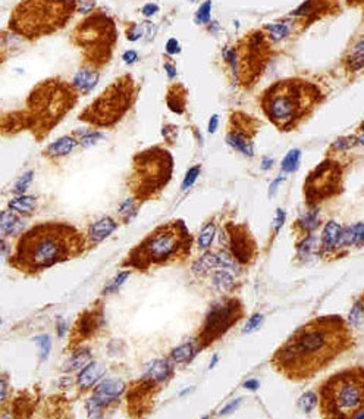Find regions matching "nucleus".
Wrapping results in <instances>:
<instances>
[{
  "mask_svg": "<svg viewBox=\"0 0 364 419\" xmlns=\"http://www.w3.org/2000/svg\"><path fill=\"white\" fill-rule=\"evenodd\" d=\"M259 386H260V384H259V381H257V380H248V381H245V383H244V387H245V388H248V390H253V391H254V390H257V388H259Z\"/></svg>",
  "mask_w": 364,
  "mask_h": 419,
  "instance_id": "52",
  "label": "nucleus"
},
{
  "mask_svg": "<svg viewBox=\"0 0 364 419\" xmlns=\"http://www.w3.org/2000/svg\"><path fill=\"white\" fill-rule=\"evenodd\" d=\"M125 391V384L121 380H106L97 386L94 390V397H97L104 406L116 400Z\"/></svg>",
  "mask_w": 364,
  "mask_h": 419,
  "instance_id": "12",
  "label": "nucleus"
},
{
  "mask_svg": "<svg viewBox=\"0 0 364 419\" xmlns=\"http://www.w3.org/2000/svg\"><path fill=\"white\" fill-rule=\"evenodd\" d=\"M214 234H216V225L213 222H209L200 232L198 235V247L201 250H206L210 247V244L213 243V238H214Z\"/></svg>",
  "mask_w": 364,
  "mask_h": 419,
  "instance_id": "28",
  "label": "nucleus"
},
{
  "mask_svg": "<svg viewBox=\"0 0 364 419\" xmlns=\"http://www.w3.org/2000/svg\"><path fill=\"white\" fill-rule=\"evenodd\" d=\"M354 343L347 322L339 316L316 318L298 328L272 359L277 372L294 381L314 377Z\"/></svg>",
  "mask_w": 364,
  "mask_h": 419,
  "instance_id": "1",
  "label": "nucleus"
},
{
  "mask_svg": "<svg viewBox=\"0 0 364 419\" xmlns=\"http://www.w3.org/2000/svg\"><path fill=\"white\" fill-rule=\"evenodd\" d=\"M34 341L38 344L40 347V353H41V360H46L50 350H52V341L49 335H37L34 337Z\"/></svg>",
  "mask_w": 364,
  "mask_h": 419,
  "instance_id": "36",
  "label": "nucleus"
},
{
  "mask_svg": "<svg viewBox=\"0 0 364 419\" xmlns=\"http://www.w3.org/2000/svg\"><path fill=\"white\" fill-rule=\"evenodd\" d=\"M141 12H143L144 16H153L156 12H159V6L156 3H147V4L143 6Z\"/></svg>",
  "mask_w": 364,
  "mask_h": 419,
  "instance_id": "44",
  "label": "nucleus"
},
{
  "mask_svg": "<svg viewBox=\"0 0 364 419\" xmlns=\"http://www.w3.org/2000/svg\"><path fill=\"white\" fill-rule=\"evenodd\" d=\"M317 402H319L317 394L308 391V393H305V394H303V396L300 397V400H298V408H300L304 414H310V412L317 406Z\"/></svg>",
  "mask_w": 364,
  "mask_h": 419,
  "instance_id": "31",
  "label": "nucleus"
},
{
  "mask_svg": "<svg viewBox=\"0 0 364 419\" xmlns=\"http://www.w3.org/2000/svg\"><path fill=\"white\" fill-rule=\"evenodd\" d=\"M240 402H241V399H237V400H234L232 403H229L225 409H222V415H225V414H229L231 411H234V409H237L238 408V405H240Z\"/></svg>",
  "mask_w": 364,
  "mask_h": 419,
  "instance_id": "51",
  "label": "nucleus"
},
{
  "mask_svg": "<svg viewBox=\"0 0 364 419\" xmlns=\"http://www.w3.org/2000/svg\"><path fill=\"white\" fill-rule=\"evenodd\" d=\"M285 180V177H279V178H276L274 181H273V184L271 186V196H273L274 193H276V190H277V186H279V183L280 181H283Z\"/></svg>",
  "mask_w": 364,
  "mask_h": 419,
  "instance_id": "55",
  "label": "nucleus"
},
{
  "mask_svg": "<svg viewBox=\"0 0 364 419\" xmlns=\"http://www.w3.org/2000/svg\"><path fill=\"white\" fill-rule=\"evenodd\" d=\"M0 323H1V318H0Z\"/></svg>",
  "mask_w": 364,
  "mask_h": 419,
  "instance_id": "59",
  "label": "nucleus"
},
{
  "mask_svg": "<svg viewBox=\"0 0 364 419\" xmlns=\"http://www.w3.org/2000/svg\"><path fill=\"white\" fill-rule=\"evenodd\" d=\"M348 322H350L351 326H354V328H357V329L362 328V322H363V306H362V300H359V302L353 306V309H351V312H350V316H348Z\"/></svg>",
  "mask_w": 364,
  "mask_h": 419,
  "instance_id": "32",
  "label": "nucleus"
},
{
  "mask_svg": "<svg viewBox=\"0 0 364 419\" xmlns=\"http://www.w3.org/2000/svg\"><path fill=\"white\" fill-rule=\"evenodd\" d=\"M32 175H34V172H32V171L25 172V174H24V175H22V177L16 181L13 192H15L16 194H24V193L27 192V189L30 187L31 181H32Z\"/></svg>",
  "mask_w": 364,
  "mask_h": 419,
  "instance_id": "37",
  "label": "nucleus"
},
{
  "mask_svg": "<svg viewBox=\"0 0 364 419\" xmlns=\"http://www.w3.org/2000/svg\"><path fill=\"white\" fill-rule=\"evenodd\" d=\"M25 228V221L18 218L10 210H3L0 213V238L6 235H18Z\"/></svg>",
  "mask_w": 364,
  "mask_h": 419,
  "instance_id": "14",
  "label": "nucleus"
},
{
  "mask_svg": "<svg viewBox=\"0 0 364 419\" xmlns=\"http://www.w3.org/2000/svg\"><path fill=\"white\" fill-rule=\"evenodd\" d=\"M339 171L329 162L322 163L310 174L304 184V192L310 202H320L339 192Z\"/></svg>",
  "mask_w": 364,
  "mask_h": 419,
  "instance_id": "9",
  "label": "nucleus"
},
{
  "mask_svg": "<svg viewBox=\"0 0 364 419\" xmlns=\"http://www.w3.org/2000/svg\"><path fill=\"white\" fill-rule=\"evenodd\" d=\"M320 241H319V238H316L314 235H308L304 241H303V244L298 247V255L301 256V258H305V259H308V258H311L313 255H316L319 250H320Z\"/></svg>",
  "mask_w": 364,
  "mask_h": 419,
  "instance_id": "24",
  "label": "nucleus"
},
{
  "mask_svg": "<svg viewBox=\"0 0 364 419\" xmlns=\"http://www.w3.org/2000/svg\"><path fill=\"white\" fill-rule=\"evenodd\" d=\"M122 59L125 61V64H134L138 59V53L135 50H126L122 56Z\"/></svg>",
  "mask_w": 364,
  "mask_h": 419,
  "instance_id": "46",
  "label": "nucleus"
},
{
  "mask_svg": "<svg viewBox=\"0 0 364 419\" xmlns=\"http://www.w3.org/2000/svg\"><path fill=\"white\" fill-rule=\"evenodd\" d=\"M172 372V366L168 360L165 359H156L153 360L147 369H146V380L153 381V383H162L165 380H168V377Z\"/></svg>",
  "mask_w": 364,
  "mask_h": 419,
  "instance_id": "16",
  "label": "nucleus"
},
{
  "mask_svg": "<svg viewBox=\"0 0 364 419\" xmlns=\"http://www.w3.org/2000/svg\"><path fill=\"white\" fill-rule=\"evenodd\" d=\"M262 323H263V315H253V316L247 321V323H245V326H244V332H253V331L259 329Z\"/></svg>",
  "mask_w": 364,
  "mask_h": 419,
  "instance_id": "41",
  "label": "nucleus"
},
{
  "mask_svg": "<svg viewBox=\"0 0 364 419\" xmlns=\"http://www.w3.org/2000/svg\"><path fill=\"white\" fill-rule=\"evenodd\" d=\"M300 159H301V150H298V149L289 150L288 155L285 156V159L282 161V171L283 172L297 171L298 165H300Z\"/></svg>",
  "mask_w": 364,
  "mask_h": 419,
  "instance_id": "29",
  "label": "nucleus"
},
{
  "mask_svg": "<svg viewBox=\"0 0 364 419\" xmlns=\"http://www.w3.org/2000/svg\"><path fill=\"white\" fill-rule=\"evenodd\" d=\"M192 356H194V346H192V343H185V344L177 347L172 352L171 359L175 363H183V362H188Z\"/></svg>",
  "mask_w": 364,
  "mask_h": 419,
  "instance_id": "27",
  "label": "nucleus"
},
{
  "mask_svg": "<svg viewBox=\"0 0 364 419\" xmlns=\"http://www.w3.org/2000/svg\"><path fill=\"white\" fill-rule=\"evenodd\" d=\"M217 124H219V116H217V115H213V116L210 118V122H209V131H210V132H216Z\"/></svg>",
  "mask_w": 364,
  "mask_h": 419,
  "instance_id": "50",
  "label": "nucleus"
},
{
  "mask_svg": "<svg viewBox=\"0 0 364 419\" xmlns=\"http://www.w3.org/2000/svg\"><path fill=\"white\" fill-rule=\"evenodd\" d=\"M363 241V224L357 222L354 226H350L347 229L342 228L339 241L336 244V247H348V246H360Z\"/></svg>",
  "mask_w": 364,
  "mask_h": 419,
  "instance_id": "19",
  "label": "nucleus"
},
{
  "mask_svg": "<svg viewBox=\"0 0 364 419\" xmlns=\"http://www.w3.org/2000/svg\"><path fill=\"white\" fill-rule=\"evenodd\" d=\"M198 175H200V166L198 165L192 166L191 169H188V172H186V175H185V178L182 181V190H188L197 181Z\"/></svg>",
  "mask_w": 364,
  "mask_h": 419,
  "instance_id": "38",
  "label": "nucleus"
},
{
  "mask_svg": "<svg viewBox=\"0 0 364 419\" xmlns=\"http://www.w3.org/2000/svg\"><path fill=\"white\" fill-rule=\"evenodd\" d=\"M103 408H104V405L94 396L91 399H89V402H87V411H89L90 417H100Z\"/></svg>",
  "mask_w": 364,
  "mask_h": 419,
  "instance_id": "39",
  "label": "nucleus"
},
{
  "mask_svg": "<svg viewBox=\"0 0 364 419\" xmlns=\"http://www.w3.org/2000/svg\"><path fill=\"white\" fill-rule=\"evenodd\" d=\"M129 274H131V271H123V272H119L109 284H107V287H104V294H109V293H115V291H118V289L126 281V278L129 277Z\"/></svg>",
  "mask_w": 364,
  "mask_h": 419,
  "instance_id": "33",
  "label": "nucleus"
},
{
  "mask_svg": "<svg viewBox=\"0 0 364 419\" xmlns=\"http://www.w3.org/2000/svg\"><path fill=\"white\" fill-rule=\"evenodd\" d=\"M363 38H360L359 41H357V44H354L353 46V50H351V55L348 56V65H350V68L351 69H354V71H360L362 68H363V59H364V55H363Z\"/></svg>",
  "mask_w": 364,
  "mask_h": 419,
  "instance_id": "25",
  "label": "nucleus"
},
{
  "mask_svg": "<svg viewBox=\"0 0 364 419\" xmlns=\"http://www.w3.org/2000/svg\"><path fill=\"white\" fill-rule=\"evenodd\" d=\"M210 12H212V1L207 0L198 7V10L195 13V22L197 24H207L210 21Z\"/></svg>",
  "mask_w": 364,
  "mask_h": 419,
  "instance_id": "35",
  "label": "nucleus"
},
{
  "mask_svg": "<svg viewBox=\"0 0 364 419\" xmlns=\"http://www.w3.org/2000/svg\"><path fill=\"white\" fill-rule=\"evenodd\" d=\"M7 253V244L3 238H0V259H3Z\"/></svg>",
  "mask_w": 364,
  "mask_h": 419,
  "instance_id": "54",
  "label": "nucleus"
},
{
  "mask_svg": "<svg viewBox=\"0 0 364 419\" xmlns=\"http://www.w3.org/2000/svg\"><path fill=\"white\" fill-rule=\"evenodd\" d=\"M283 221H285V212L279 209L276 213V219H274V229L276 231H279V228L283 225Z\"/></svg>",
  "mask_w": 364,
  "mask_h": 419,
  "instance_id": "48",
  "label": "nucleus"
},
{
  "mask_svg": "<svg viewBox=\"0 0 364 419\" xmlns=\"http://www.w3.org/2000/svg\"><path fill=\"white\" fill-rule=\"evenodd\" d=\"M126 95L128 93L123 90V87L118 86V83H116L107 92H104L100 99H97L91 105V109L86 112V115L91 113L90 118H87V119H90L91 122L101 124V125H106V124H110V122L119 119V116L128 107V96Z\"/></svg>",
  "mask_w": 364,
  "mask_h": 419,
  "instance_id": "8",
  "label": "nucleus"
},
{
  "mask_svg": "<svg viewBox=\"0 0 364 419\" xmlns=\"http://www.w3.org/2000/svg\"><path fill=\"white\" fill-rule=\"evenodd\" d=\"M66 329H68L66 321H65V319H59V321H58V335H59V337H63V335L66 334Z\"/></svg>",
  "mask_w": 364,
  "mask_h": 419,
  "instance_id": "49",
  "label": "nucleus"
},
{
  "mask_svg": "<svg viewBox=\"0 0 364 419\" xmlns=\"http://www.w3.org/2000/svg\"><path fill=\"white\" fill-rule=\"evenodd\" d=\"M273 165V159H269V158H266V159H263V162H262V169H269V168H272Z\"/></svg>",
  "mask_w": 364,
  "mask_h": 419,
  "instance_id": "56",
  "label": "nucleus"
},
{
  "mask_svg": "<svg viewBox=\"0 0 364 419\" xmlns=\"http://www.w3.org/2000/svg\"><path fill=\"white\" fill-rule=\"evenodd\" d=\"M320 409L328 418H357L364 406V372L362 366L331 377L320 387Z\"/></svg>",
  "mask_w": 364,
  "mask_h": 419,
  "instance_id": "3",
  "label": "nucleus"
},
{
  "mask_svg": "<svg viewBox=\"0 0 364 419\" xmlns=\"http://www.w3.org/2000/svg\"><path fill=\"white\" fill-rule=\"evenodd\" d=\"M226 140H228V144H229V146H232L235 150L244 153L245 156H253V155H254L251 140H250L247 135H244L243 132H240V131H231Z\"/></svg>",
  "mask_w": 364,
  "mask_h": 419,
  "instance_id": "20",
  "label": "nucleus"
},
{
  "mask_svg": "<svg viewBox=\"0 0 364 419\" xmlns=\"http://www.w3.org/2000/svg\"><path fill=\"white\" fill-rule=\"evenodd\" d=\"M191 235L181 221L156 228L129 256L132 266L147 269L189 255Z\"/></svg>",
  "mask_w": 364,
  "mask_h": 419,
  "instance_id": "4",
  "label": "nucleus"
},
{
  "mask_svg": "<svg viewBox=\"0 0 364 419\" xmlns=\"http://www.w3.org/2000/svg\"><path fill=\"white\" fill-rule=\"evenodd\" d=\"M119 212H121V215H123V216H126V218L134 216V215L137 213V206H135V203H134V199H126V200L121 205Z\"/></svg>",
  "mask_w": 364,
  "mask_h": 419,
  "instance_id": "42",
  "label": "nucleus"
},
{
  "mask_svg": "<svg viewBox=\"0 0 364 419\" xmlns=\"http://www.w3.org/2000/svg\"><path fill=\"white\" fill-rule=\"evenodd\" d=\"M7 397V383L6 378L0 377V402H4Z\"/></svg>",
  "mask_w": 364,
  "mask_h": 419,
  "instance_id": "47",
  "label": "nucleus"
},
{
  "mask_svg": "<svg viewBox=\"0 0 364 419\" xmlns=\"http://www.w3.org/2000/svg\"><path fill=\"white\" fill-rule=\"evenodd\" d=\"M91 359V353L90 350L84 349V350H80L77 353L72 355V357L66 362V366L63 368L65 371L68 372H72V371H77V369H81L83 366H86Z\"/></svg>",
  "mask_w": 364,
  "mask_h": 419,
  "instance_id": "23",
  "label": "nucleus"
},
{
  "mask_svg": "<svg viewBox=\"0 0 364 419\" xmlns=\"http://www.w3.org/2000/svg\"><path fill=\"white\" fill-rule=\"evenodd\" d=\"M143 35V28H141V25H134V27H131L129 30H128V40H131V41H135V40H138L140 37Z\"/></svg>",
  "mask_w": 364,
  "mask_h": 419,
  "instance_id": "43",
  "label": "nucleus"
},
{
  "mask_svg": "<svg viewBox=\"0 0 364 419\" xmlns=\"http://www.w3.org/2000/svg\"><path fill=\"white\" fill-rule=\"evenodd\" d=\"M104 137V134H101V132H86L81 138H80V143L84 146V147H90V146H92V144H95L98 140H101Z\"/></svg>",
  "mask_w": 364,
  "mask_h": 419,
  "instance_id": "40",
  "label": "nucleus"
},
{
  "mask_svg": "<svg viewBox=\"0 0 364 419\" xmlns=\"http://www.w3.org/2000/svg\"><path fill=\"white\" fill-rule=\"evenodd\" d=\"M191 1H197V0H191Z\"/></svg>",
  "mask_w": 364,
  "mask_h": 419,
  "instance_id": "58",
  "label": "nucleus"
},
{
  "mask_svg": "<svg viewBox=\"0 0 364 419\" xmlns=\"http://www.w3.org/2000/svg\"><path fill=\"white\" fill-rule=\"evenodd\" d=\"M237 263L234 262L232 256L228 255L226 252H217V253H206L203 255L194 265L192 271L194 272H206L212 268H223V269H232L235 268Z\"/></svg>",
  "mask_w": 364,
  "mask_h": 419,
  "instance_id": "11",
  "label": "nucleus"
},
{
  "mask_svg": "<svg viewBox=\"0 0 364 419\" xmlns=\"http://www.w3.org/2000/svg\"><path fill=\"white\" fill-rule=\"evenodd\" d=\"M97 83H98V72L94 69H81L74 77V86L83 93H90L97 86Z\"/></svg>",
  "mask_w": 364,
  "mask_h": 419,
  "instance_id": "18",
  "label": "nucleus"
},
{
  "mask_svg": "<svg viewBox=\"0 0 364 419\" xmlns=\"http://www.w3.org/2000/svg\"><path fill=\"white\" fill-rule=\"evenodd\" d=\"M78 141L74 137H62L56 141H53L49 147H47V153L50 156H66L69 153L74 152V149L77 147Z\"/></svg>",
  "mask_w": 364,
  "mask_h": 419,
  "instance_id": "21",
  "label": "nucleus"
},
{
  "mask_svg": "<svg viewBox=\"0 0 364 419\" xmlns=\"http://www.w3.org/2000/svg\"><path fill=\"white\" fill-rule=\"evenodd\" d=\"M154 152L156 149L138 156L141 162L137 165V174L141 180L140 187H143L138 192L140 196H149L154 190H160L171 177L172 159L168 152H160V155H154Z\"/></svg>",
  "mask_w": 364,
  "mask_h": 419,
  "instance_id": "7",
  "label": "nucleus"
},
{
  "mask_svg": "<svg viewBox=\"0 0 364 419\" xmlns=\"http://www.w3.org/2000/svg\"><path fill=\"white\" fill-rule=\"evenodd\" d=\"M106 369L103 368L101 363L98 362H91L89 365H86L83 368V371L80 372L78 375V384L81 388L87 390V388H91L103 375H104Z\"/></svg>",
  "mask_w": 364,
  "mask_h": 419,
  "instance_id": "15",
  "label": "nucleus"
},
{
  "mask_svg": "<svg viewBox=\"0 0 364 419\" xmlns=\"http://www.w3.org/2000/svg\"><path fill=\"white\" fill-rule=\"evenodd\" d=\"M118 224L109 218V216H104L95 222H92L89 228V240H90L91 244H97L100 241H103L104 238H107L115 229H116Z\"/></svg>",
  "mask_w": 364,
  "mask_h": 419,
  "instance_id": "13",
  "label": "nucleus"
},
{
  "mask_svg": "<svg viewBox=\"0 0 364 419\" xmlns=\"http://www.w3.org/2000/svg\"><path fill=\"white\" fill-rule=\"evenodd\" d=\"M228 235L235 259L240 263H248L256 255V244L245 225H228Z\"/></svg>",
  "mask_w": 364,
  "mask_h": 419,
  "instance_id": "10",
  "label": "nucleus"
},
{
  "mask_svg": "<svg viewBox=\"0 0 364 419\" xmlns=\"http://www.w3.org/2000/svg\"><path fill=\"white\" fill-rule=\"evenodd\" d=\"M268 31L271 32L273 40H280V38H285L289 32V28L286 24H268L266 25Z\"/></svg>",
  "mask_w": 364,
  "mask_h": 419,
  "instance_id": "34",
  "label": "nucleus"
},
{
  "mask_svg": "<svg viewBox=\"0 0 364 419\" xmlns=\"http://www.w3.org/2000/svg\"><path fill=\"white\" fill-rule=\"evenodd\" d=\"M83 235L66 224H41L19 240L15 265L25 272H40L80 255Z\"/></svg>",
  "mask_w": 364,
  "mask_h": 419,
  "instance_id": "2",
  "label": "nucleus"
},
{
  "mask_svg": "<svg viewBox=\"0 0 364 419\" xmlns=\"http://www.w3.org/2000/svg\"><path fill=\"white\" fill-rule=\"evenodd\" d=\"M181 49H180V41L177 40V38H171L168 43H166V52L169 53V55H175V53H178Z\"/></svg>",
  "mask_w": 364,
  "mask_h": 419,
  "instance_id": "45",
  "label": "nucleus"
},
{
  "mask_svg": "<svg viewBox=\"0 0 364 419\" xmlns=\"http://www.w3.org/2000/svg\"><path fill=\"white\" fill-rule=\"evenodd\" d=\"M298 225L305 229V231H313L317 225H319V216L316 210H308L305 213L301 215V218L298 219Z\"/></svg>",
  "mask_w": 364,
  "mask_h": 419,
  "instance_id": "30",
  "label": "nucleus"
},
{
  "mask_svg": "<svg viewBox=\"0 0 364 419\" xmlns=\"http://www.w3.org/2000/svg\"><path fill=\"white\" fill-rule=\"evenodd\" d=\"M314 102L316 93L310 86L288 81L279 83L266 92L263 109L279 128L289 129L308 113Z\"/></svg>",
  "mask_w": 364,
  "mask_h": 419,
  "instance_id": "5",
  "label": "nucleus"
},
{
  "mask_svg": "<svg viewBox=\"0 0 364 419\" xmlns=\"http://www.w3.org/2000/svg\"><path fill=\"white\" fill-rule=\"evenodd\" d=\"M165 71L168 72V77H169V78H175V77H177V69H175L174 65L165 64Z\"/></svg>",
  "mask_w": 364,
  "mask_h": 419,
  "instance_id": "53",
  "label": "nucleus"
},
{
  "mask_svg": "<svg viewBox=\"0 0 364 419\" xmlns=\"http://www.w3.org/2000/svg\"><path fill=\"white\" fill-rule=\"evenodd\" d=\"M216 362H217V356L214 355V356H213V360L210 362V369H212V368H213V366L216 365Z\"/></svg>",
  "mask_w": 364,
  "mask_h": 419,
  "instance_id": "57",
  "label": "nucleus"
},
{
  "mask_svg": "<svg viewBox=\"0 0 364 419\" xmlns=\"http://www.w3.org/2000/svg\"><path fill=\"white\" fill-rule=\"evenodd\" d=\"M35 208V197L19 194L18 197L9 200V209L16 213H31Z\"/></svg>",
  "mask_w": 364,
  "mask_h": 419,
  "instance_id": "22",
  "label": "nucleus"
},
{
  "mask_svg": "<svg viewBox=\"0 0 364 419\" xmlns=\"http://www.w3.org/2000/svg\"><path fill=\"white\" fill-rule=\"evenodd\" d=\"M241 316H243V306L237 299H228L213 305L210 312L206 316L201 332L198 334L197 338L198 346L203 349L214 343L225 332H228V329L232 325H235Z\"/></svg>",
  "mask_w": 364,
  "mask_h": 419,
  "instance_id": "6",
  "label": "nucleus"
},
{
  "mask_svg": "<svg viewBox=\"0 0 364 419\" xmlns=\"http://www.w3.org/2000/svg\"><path fill=\"white\" fill-rule=\"evenodd\" d=\"M213 281H214V286L220 290V291H231L235 286V281L232 278V275L228 272V271H217L214 272L213 275Z\"/></svg>",
  "mask_w": 364,
  "mask_h": 419,
  "instance_id": "26",
  "label": "nucleus"
},
{
  "mask_svg": "<svg viewBox=\"0 0 364 419\" xmlns=\"http://www.w3.org/2000/svg\"><path fill=\"white\" fill-rule=\"evenodd\" d=\"M341 232H342V226L335 222V221H331L326 224L325 229H323V235H322V249L325 252H331L336 247L338 241H339V237H341Z\"/></svg>",
  "mask_w": 364,
  "mask_h": 419,
  "instance_id": "17",
  "label": "nucleus"
}]
</instances>
